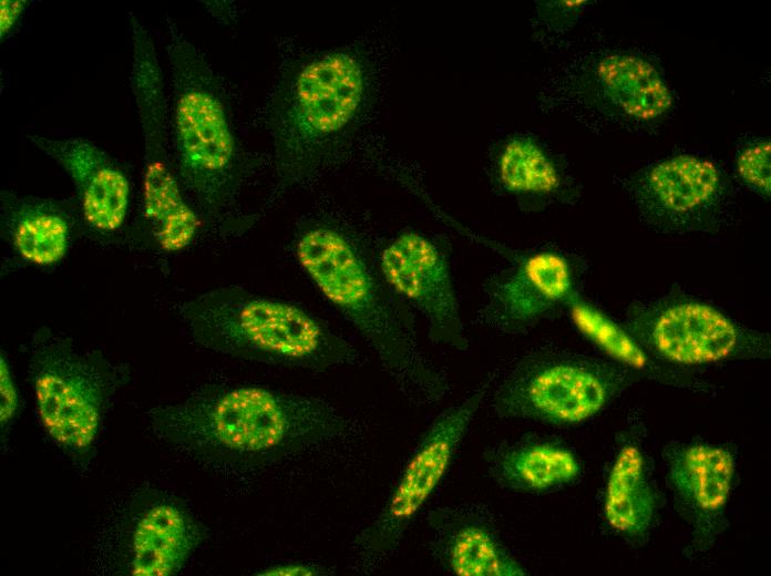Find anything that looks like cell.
Wrapping results in <instances>:
<instances>
[{"label":"cell","instance_id":"6da1fadb","mask_svg":"<svg viewBox=\"0 0 771 576\" xmlns=\"http://www.w3.org/2000/svg\"><path fill=\"white\" fill-rule=\"evenodd\" d=\"M158 436L212 465L261 469L346 433L328 401L243 384L203 389L150 412Z\"/></svg>","mask_w":771,"mask_h":576},{"label":"cell","instance_id":"7a4b0ae2","mask_svg":"<svg viewBox=\"0 0 771 576\" xmlns=\"http://www.w3.org/2000/svg\"><path fill=\"white\" fill-rule=\"evenodd\" d=\"M296 256L408 397L429 403L445 395L444 379L420 352L409 312L346 236L328 227L311 228L297 240Z\"/></svg>","mask_w":771,"mask_h":576},{"label":"cell","instance_id":"3957f363","mask_svg":"<svg viewBox=\"0 0 771 576\" xmlns=\"http://www.w3.org/2000/svg\"><path fill=\"white\" fill-rule=\"evenodd\" d=\"M178 313L195 343L235 359L313 372L359 359L347 339L307 309L238 286L189 298Z\"/></svg>","mask_w":771,"mask_h":576},{"label":"cell","instance_id":"277c9868","mask_svg":"<svg viewBox=\"0 0 771 576\" xmlns=\"http://www.w3.org/2000/svg\"><path fill=\"white\" fill-rule=\"evenodd\" d=\"M172 132L183 189L206 212L230 198L238 175L235 134L217 78L203 53L168 20Z\"/></svg>","mask_w":771,"mask_h":576},{"label":"cell","instance_id":"5b68a950","mask_svg":"<svg viewBox=\"0 0 771 576\" xmlns=\"http://www.w3.org/2000/svg\"><path fill=\"white\" fill-rule=\"evenodd\" d=\"M29 353L41 425L73 462H89L125 370L100 351L78 350L71 339L49 328L33 333Z\"/></svg>","mask_w":771,"mask_h":576},{"label":"cell","instance_id":"8992f818","mask_svg":"<svg viewBox=\"0 0 771 576\" xmlns=\"http://www.w3.org/2000/svg\"><path fill=\"white\" fill-rule=\"evenodd\" d=\"M364 94V71L348 51L307 62L295 75L274 126L276 171L286 185L312 173L329 142L353 120Z\"/></svg>","mask_w":771,"mask_h":576},{"label":"cell","instance_id":"52a82bcc","mask_svg":"<svg viewBox=\"0 0 771 576\" xmlns=\"http://www.w3.org/2000/svg\"><path fill=\"white\" fill-rule=\"evenodd\" d=\"M637 373L610 361L564 351H537L518 360L493 392L505 419L575 425L602 412Z\"/></svg>","mask_w":771,"mask_h":576},{"label":"cell","instance_id":"ba28073f","mask_svg":"<svg viewBox=\"0 0 771 576\" xmlns=\"http://www.w3.org/2000/svg\"><path fill=\"white\" fill-rule=\"evenodd\" d=\"M494 377L443 410L408 457L383 506L353 541L358 560L373 566L392 554L443 481Z\"/></svg>","mask_w":771,"mask_h":576},{"label":"cell","instance_id":"9c48e42d","mask_svg":"<svg viewBox=\"0 0 771 576\" xmlns=\"http://www.w3.org/2000/svg\"><path fill=\"white\" fill-rule=\"evenodd\" d=\"M627 331L654 359L681 367L765 358L770 338L751 331L717 308L692 299L635 306Z\"/></svg>","mask_w":771,"mask_h":576},{"label":"cell","instance_id":"30bf717a","mask_svg":"<svg viewBox=\"0 0 771 576\" xmlns=\"http://www.w3.org/2000/svg\"><path fill=\"white\" fill-rule=\"evenodd\" d=\"M206 537L205 527L185 504L162 491L136 494L117 525L115 564L120 574H178Z\"/></svg>","mask_w":771,"mask_h":576},{"label":"cell","instance_id":"8fae6325","mask_svg":"<svg viewBox=\"0 0 771 576\" xmlns=\"http://www.w3.org/2000/svg\"><path fill=\"white\" fill-rule=\"evenodd\" d=\"M666 477L695 553L711 549L722 535L737 473L731 444L672 441L662 451Z\"/></svg>","mask_w":771,"mask_h":576},{"label":"cell","instance_id":"7c38bea8","mask_svg":"<svg viewBox=\"0 0 771 576\" xmlns=\"http://www.w3.org/2000/svg\"><path fill=\"white\" fill-rule=\"evenodd\" d=\"M379 267L389 288L423 317L432 342L469 349L449 261L438 245L404 232L383 249Z\"/></svg>","mask_w":771,"mask_h":576},{"label":"cell","instance_id":"4fadbf2b","mask_svg":"<svg viewBox=\"0 0 771 576\" xmlns=\"http://www.w3.org/2000/svg\"><path fill=\"white\" fill-rule=\"evenodd\" d=\"M572 288V268L566 258L547 250L531 254L489 280L480 321L500 332L526 331L568 301Z\"/></svg>","mask_w":771,"mask_h":576},{"label":"cell","instance_id":"5bb4252c","mask_svg":"<svg viewBox=\"0 0 771 576\" xmlns=\"http://www.w3.org/2000/svg\"><path fill=\"white\" fill-rule=\"evenodd\" d=\"M29 140L70 176L82 218L91 229L110 235L123 226L130 204V182L109 153L79 137L30 135Z\"/></svg>","mask_w":771,"mask_h":576},{"label":"cell","instance_id":"9a60e30c","mask_svg":"<svg viewBox=\"0 0 771 576\" xmlns=\"http://www.w3.org/2000/svg\"><path fill=\"white\" fill-rule=\"evenodd\" d=\"M639 429L621 435L607 474L604 491V520L618 537L642 545L655 527L659 494Z\"/></svg>","mask_w":771,"mask_h":576},{"label":"cell","instance_id":"2e32d148","mask_svg":"<svg viewBox=\"0 0 771 576\" xmlns=\"http://www.w3.org/2000/svg\"><path fill=\"white\" fill-rule=\"evenodd\" d=\"M435 557L456 576H524L489 521L466 510L439 508L429 518Z\"/></svg>","mask_w":771,"mask_h":576},{"label":"cell","instance_id":"e0dca14e","mask_svg":"<svg viewBox=\"0 0 771 576\" xmlns=\"http://www.w3.org/2000/svg\"><path fill=\"white\" fill-rule=\"evenodd\" d=\"M649 214L681 224L708 213L720 200L722 179L716 165L692 155H677L649 168L636 185Z\"/></svg>","mask_w":771,"mask_h":576},{"label":"cell","instance_id":"ac0fdd59","mask_svg":"<svg viewBox=\"0 0 771 576\" xmlns=\"http://www.w3.org/2000/svg\"><path fill=\"white\" fill-rule=\"evenodd\" d=\"M1 228L12 249L39 267L58 264L73 238V217L60 202L1 193Z\"/></svg>","mask_w":771,"mask_h":576},{"label":"cell","instance_id":"d6986e66","mask_svg":"<svg viewBox=\"0 0 771 576\" xmlns=\"http://www.w3.org/2000/svg\"><path fill=\"white\" fill-rule=\"evenodd\" d=\"M490 476L500 486L522 493H546L580 475L576 455L561 443L524 440L500 444L485 456Z\"/></svg>","mask_w":771,"mask_h":576},{"label":"cell","instance_id":"ffe728a7","mask_svg":"<svg viewBox=\"0 0 771 576\" xmlns=\"http://www.w3.org/2000/svg\"><path fill=\"white\" fill-rule=\"evenodd\" d=\"M596 79L605 100L630 117L650 121L671 106L666 83L656 69L640 58L606 55L598 61Z\"/></svg>","mask_w":771,"mask_h":576},{"label":"cell","instance_id":"44dd1931","mask_svg":"<svg viewBox=\"0 0 771 576\" xmlns=\"http://www.w3.org/2000/svg\"><path fill=\"white\" fill-rule=\"evenodd\" d=\"M568 301L570 318L577 330L609 357L610 361L614 360L635 373L642 371L651 376L658 374L660 369L651 360L654 358L627 329H623L595 307L574 296Z\"/></svg>","mask_w":771,"mask_h":576},{"label":"cell","instance_id":"7402d4cb","mask_svg":"<svg viewBox=\"0 0 771 576\" xmlns=\"http://www.w3.org/2000/svg\"><path fill=\"white\" fill-rule=\"evenodd\" d=\"M502 186L517 194L545 195L559 186L554 163L532 140L518 137L507 142L498 158Z\"/></svg>","mask_w":771,"mask_h":576},{"label":"cell","instance_id":"603a6c76","mask_svg":"<svg viewBox=\"0 0 771 576\" xmlns=\"http://www.w3.org/2000/svg\"><path fill=\"white\" fill-rule=\"evenodd\" d=\"M770 151L769 141L760 142L746 148L737 162L740 178L763 195L770 194Z\"/></svg>","mask_w":771,"mask_h":576},{"label":"cell","instance_id":"cb8c5ba5","mask_svg":"<svg viewBox=\"0 0 771 576\" xmlns=\"http://www.w3.org/2000/svg\"><path fill=\"white\" fill-rule=\"evenodd\" d=\"M0 425L4 432L19 411V392L6 354L0 357Z\"/></svg>","mask_w":771,"mask_h":576},{"label":"cell","instance_id":"d4e9b609","mask_svg":"<svg viewBox=\"0 0 771 576\" xmlns=\"http://www.w3.org/2000/svg\"><path fill=\"white\" fill-rule=\"evenodd\" d=\"M329 569L320 564L310 562H284L269 565L255 575L259 576H325Z\"/></svg>","mask_w":771,"mask_h":576},{"label":"cell","instance_id":"484cf974","mask_svg":"<svg viewBox=\"0 0 771 576\" xmlns=\"http://www.w3.org/2000/svg\"><path fill=\"white\" fill-rule=\"evenodd\" d=\"M28 6V1H12L2 0L1 1V13H0V34L1 39L6 38L19 22L22 13Z\"/></svg>","mask_w":771,"mask_h":576}]
</instances>
